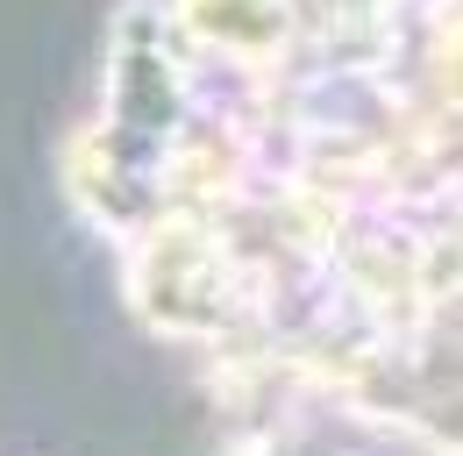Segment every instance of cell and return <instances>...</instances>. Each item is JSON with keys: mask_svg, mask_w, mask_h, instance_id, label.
<instances>
[{"mask_svg": "<svg viewBox=\"0 0 463 456\" xmlns=\"http://www.w3.org/2000/svg\"><path fill=\"white\" fill-rule=\"evenodd\" d=\"M121 150L150 157L193 121V57L172 29L165 0H121L108 22V64H100V114Z\"/></svg>", "mask_w": 463, "mask_h": 456, "instance_id": "cell-1", "label": "cell"}, {"mask_svg": "<svg viewBox=\"0 0 463 456\" xmlns=\"http://www.w3.org/2000/svg\"><path fill=\"white\" fill-rule=\"evenodd\" d=\"M193 71L222 79H279L299 64V14L292 0H165Z\"/></svg>", "mask_w": 463, "mask_h": 456, "instance_id": "cell-2", "label": "cell"}]
</instances>
